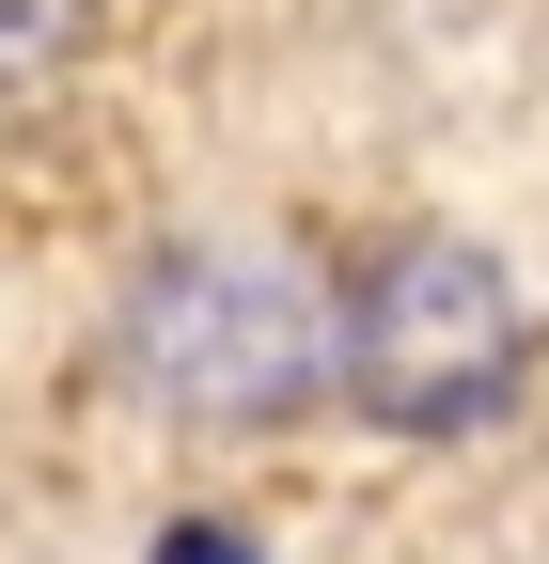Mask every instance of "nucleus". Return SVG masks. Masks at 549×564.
Here are the masks:
<instances>
[{
  "mask_svg": "<svg viewBox=\"0 0 549 564\" xmlns=\"http://www.w3.org/2000/svg\"><path fill=\"white\" fill-rule=\"evenodd\" d=\"M158 564H251V533H173Z\"/></svg>",
  "mask_w": 549,
  "mask_h": 564,
  "instance_id": "obj_4",
  "label": "nucleus"
},
{
  "mask_svg": "<svg viewBox=\"0 0 549 564\" xmlns=\"http://www.w3.org/2000/svg\"><path fill=\"white\" fill-rule=\"evenodd\" d=\"M126 361L189 423H283L314 392V361H330V299L283 251H173L126 299Z\"/></svg>",
  "mask_w": 549,
  "mask_h": 564,
  "instance_id": "obj_2",
  "label": "nucleus"
},
{
  "mask_svg": "<svg viewBox=\"0 0 549 564\" xmlns=\"http://www.w3.org/2000/svg\"><path fill=\"white\" fill-rule=\"evenodd\" d=\"M79 17H95V0H0V95H32L47 63L79 47Z\"/></svg>",
  "mask_w": 549,
  "mask_h": 564,
  "instance_id": "obj_3",
  "label": "nucleus"
},
{
  "mask_svg": "<svg viewBox=\"0 0 549 564\" xmlns=\"http://www.w3.org/2000/svg\"><path fill=\"white\" fill-rule=\"evenodd\" d=\"M330 361L392 440H471L518 392V282L471 236H392V251H362L346 314H330Z\"/></svg>",
  "mask_w": 549,
  "mask_h": 564,
  "instance_id": "obj_1",
  "label": "nucleus"
}]
</instances>
